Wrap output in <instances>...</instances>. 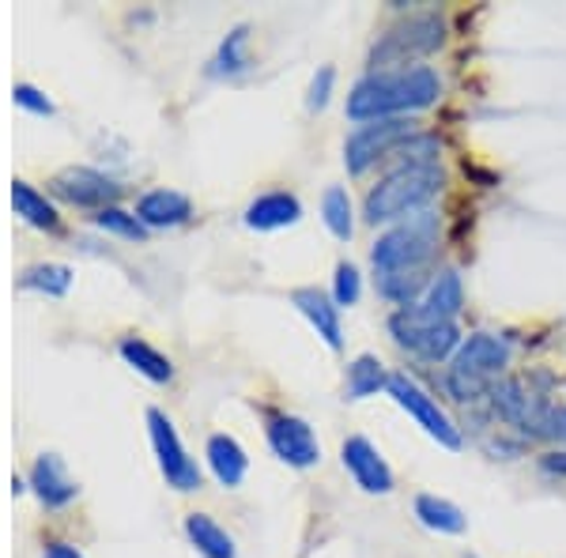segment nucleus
I'll return each mask as SVG.
<instances>
[{"label":"nucleus","instance_id":"nucleus-1","mask_svg":"<svg viewBox=\"0 0 566 558\" xmlns=\"http://www.w3.org/2000/svg\"><path fill=\"white\" fill-rule=\"evenodd\" d=\"M442 95V80L434 69L416 65L400 72H374L359 80L348 95V117L352 122H381V117H405L416 109H427Z\"/></svg>","mask_w":566,"mask_h":558},{"label":"nucleus","instance_id":"nucleus-2","mask_svg":"<svg viewBox=\"0 0 566 558\" xmlns=\"http://www.w3.org/2000/svg\"><path fill=\"white\" fill-rule=\"evenodd\" d=\"M442 170L438 167H405V170H389L386 178L367 193L363 215L367 223H400V219L423 212L431 208V200L442 193Z\"/></svg>","mask_w":566,"mask_h":558},{"label":"nucleus","instance_id":"nucleus-3","mask_svg":"<svg viewBox=\"0 0 566 558\" xmlns=\"http://www.w3.org/2000/svg\"><path fill=\"white\" fill-rule=\"evenodd\" d=\"M506 366H510V344L502 340V336L472 333L469 340L458 347V355H453L446 386H450V392L461 404H480V400H488L491 386L502 381Z\"/></svg>","mask_w":566,"mask_h":558},{"label":"nucleus","instance_id":"nucleus-4","mask_svg":"<svg viewBox=\"0 0 566 558\" xmlns=\"http://www.w3.org/2000/svg\"><path fill=\"white\" fill-rule=\"evenodd\" d=\"M442 238V215L434 208L400 219L386 234L374 242L370 261L378 272H408V269H427Z\"/></svg>","mask_w":566,"mask_h":558},{"label":"nucleus","instance_id":"nucleus-5","mask_svg":"<svg viewBox=\"0 0 566 558\" xmlns=\"http://www.w3.org/2000/svg\"><path fill=\"white\" fill-rule=\"evenodd\" d=\"M446 45V20L434 12L408 15L405 23L389 27L381 34V42L370 50V69L374 72H400L416 69V61L431 57Z\"/></svg>","mask_w":566,"mask_h":558},{"label":"nucleus","instance_id":"nucleus-6","mask_svg":"<svg viewBox=\"0 0 566 558\" xmlns=\"http://www.w3.org/2000/svg\"><path fill=\"white\" fill-rule=\"evenodd\" d=\"M389 333L400 347L416 351L419 359H427V362L450 359V355H458V347H461V328L458 325L434 322V317H427L423 309H416V306L397 309V314L389 317Z\"/></svg>","mask_w":566,"mask_h":558},{"label":"nucleus","instance_id":"nucleus-7","mask_svg":"<svg viewBox=\"0 0 566 558\" xmlns=\"http://www.w3.org/2000/svg\"><path fill=\"white\" fill-rule=\"evenodd\" d=\"M408 136H416V125L408 117H381V122H367L359 125L348 144H344V162H348V173H367L374 162H386L389 151L397 144H405Z\"/></svg>","mask_w":566,"mask_h":558},{"label":"nucleus","instance_id":"nucleus-8","mask_svg":"<svg viewBox=\"0 0 566 558\" xmlns=\"http://www.w3.org/2000/svg\"><path fill=\"white\" fill-rule=\"evenodd\" d=\"M148 434H151V445H155V456H159V472L163 480L170 483L175 491H197L200 487V468L197 461L186 453V445H181L175 423H170L167 415H163L159 408H148Z\"/></svg>","mask_w":566,"mask_h":558},{"label":"nucleus","instance_id":"nucleus-9","mask_svg":"<svg viewBox=\"0 0 566 558\" xmlns=\"http://www.w3.org/2000/svg\"><path fill=\"white\" fill-rule=\"evenodd\" d=\"M389 397L397 400V404L405 408L408 415H412L438 445H446V450H461V445H464L461 430L450 423V415H446V411L438 408V400L427 397V392L419 389L408 373H389Z\"/></svg>","mask_w":566,"mask_h":558},{"label":"nucleus","instance_id":"nucleus-10","mask_svg":"<svg viewBox=\"0 0 566 558\" xmlns=\"http://www.w3.org/2000/svg\"><path fill=\"white\" fill-rule=\"evenodd\" d=\"M50 193L57 200H65V204L98 208V212H106V208H114V200L122 197V186L95 167H65V170L53 173Z\"/></svg>","mask_w":566,"mask_h":558},{"label":"nucleus","instance_id":"nucleus-11","mask_svg":"<svg viewBox=\"0 0 566 558\" xmlns=\"http://www.w3.org/2000/svg\"><path fill=\"white\" fill-rule=\"evenodd\" d=\"M269 445L291 468H314L322 461V442H317L314 427L298 415H280L269 423Z\"/></svg>","mask_w":566,"mask_h":558},{"label":"nucleus","instance_id":"nucleus-12","mask_svg":"<svg viewBox=\"0 0 566 558\" xmlns=\"http://www.w3.org/2000/svg\"><path fill=\"white\" fill-rule=\"evenodd\" d=\"M340 461H344V468L352 472L355 487H363L367 494H389L392 491V468L381 461V453L374 450L363 434H355L344 442Z\"/></svg>","mask_w":566,"mask_h":558},{"label":"nucleus","instance_id":"nucleus-13","mask_svg":"<svg viewBox=\"0 0 566 558\" xmlns=\"http://www.w3.org/2000/svg\"><path fill=\"white\" fill-rule=\"evenodd\" d=\"M31 487H34V494H39L42 506H50V509L69 506V502H76V494H80V483L69 475L65 461H61L57 453H42L39 461H34Z\"/></svg>","mask_w":566,"mask_h":558},{"label":"nucleus","instance_id":"nucleus-14","mask_svg":"<svg viewBox=\"0 0 566 558\" xmlns=\"http://www.w3.org/2000/svg\"><path fill=\"white\" fill-rule=\"evenodd\" d=\"M291 302L298 306V314L306 317L310 325H314V333L322 336V340L333 347V351H340L344 347V328H340V306H336L333 298L325 295V291L317 287H298L291 291Z\"/></svg>","mask_w":566,"mask_h":558},{"label":"nucleus","instance_id":"nucleus-15","mask_svg":"<svg viewBox=\"0 0 566 558\" xmlns=\"http://www.w3.org/2000/svg\"><path fill=\"white\" fill-rule=\"evenodd\" d=\"M189 212H193V204H189V197L178 193V189H151V193H144L140 204H136V219H140L148 231L186 223Z\"/></svg>","mask_w":566,"mask_h":558},{"label":"nucleus","instance_id":"nucleus-16","mask_svg":"<svg viewBox=\"0 0 566 558\" xmlns=\"http://www.w3.org/2000/svg\"><path fill=\"white\" fill-rule=\"evenodd\" d=\"M303 219V204L291 193H264L245 208L242 223L250 231H283V227H295Z\"/></svg>","mask_w":566,"mask_h":558},{"label":"nucleus","instance_id":"nucleus-17","mask_svg":"<svg viewBox=\"0 0 566 558\" xmlns=\"http://www.w3.org/2000/svg\"><path fill=\"white\" fill-rule=\"evenodd\" d=\"M461 306H464V283L453 269L438 272L431 280V287H427V295L416 302V309H423L434 322H453V317L461 314Z\"/></svg>","mask_w":566,"mask_h":558},{"label":"nucleus","instance_id":"nucleus-18","mask_svg":"<svg viewBox=\"0 0 566 558\" xmlns=\"http://www.w3.org/2000/svg\"><path fill=\"white\" fill-rule=\"evenodd\" d=\"M208 464H212L216 480L223 483V487H239V483L245 480V468H250L245 450L234 442L231 434H212V438H208Z\"/></svg>","mask_w":566,"mask_h":558},{"label":"nucleus","instance_id":"nucleus-19","mask_svg":"<svg viewBox=\"0 0 566 558\" xmlns=\"http://www.w3.org/2000/svg\"><path fill=\"white\" fill-rule=\"evenodd\" d=\"M416 517L423 528L442 536H461L469 528V517H464L461 506H453L450 498H438V494H419L416 498Z\"/></svg>","mask_w":566,"mask_h":558},{"label":"nucleus","instance_id":"nucleus-20","mask_svg":"<svg viewBox=\"0 0 566 558\" xmlns=\"http://www.w3.org/2000/svg\"><path fill=\"white\" fill-rule=\"evenodd\" d=\"M12 208H15V215H20L23 223L39 227V231H57V227H61L57 208H53L50 200H45V193H39V189H34L31 181H23V178L12 181Z\"/></svg>","mask_w":566,"mask_h":558},{"label":"nucleus","instance_id":"nucleus-21","mask_svg":"<svg viewBox=\"0 0 566 558\" xmlns=\"http://www.w3.org/2000/svg\"><path fill=\"white\" fill-rule=\"evenodd\" d=\"M117 351H122V359L133 366L136 373H144L148 381L155 386H167L170 378H175V366L163 351H155L148 340H136V336H125L122 344H117Z\"/></svg>","mask_w":566,"mask_h":558},{"label":"nucleus","instance_id":"nucleus-22","mask_svg":"<svg viewBox=\"0 0 566 558\" xmlns=\"http://www.w3.org/2000/svg\"><path fill=\"white\" fill-rule=\"evenodd\" d=\"M427 287H431V276H427V269L378 272V295L389 298V302H397L400 309L416 306V302L427 295Z\"/></svg>","mask_w":566,"mask_h":558},{"label":"nucleus","instance_id":"nucleus-23","mask_svg":"<svg viewBox=\"0 0 566 558\" xmlns=\"http://www.w3.org/2000/svg\"><path fill=\"white\" fill-rule=\"evenodd\" d=\"M186 536L205 558H234V539L227 536V528H219L208 514H189L186 517Z\"/></svg>","mask_w":566,"mask_h":558},{"label":"nucleus","instance_id":"nucleus-24","mask_svg":"<svg viewBox=\"0 0 566 558\" xmlns=\"http://www.w3.org/2000/svg\"><path fill=\"white\" fill-rule=\"evenodd\" d=\"M72 269L69 264H57V261H45V264H31V269L20 276V287L23 291H39V295H50V298H65L72 291Z\"/></svg>","mask_w":566,"mask_h":558},{"label":"nucleus","instance_id":"nucleus-25","mask_svg":"<svg viewBox=\"0 0 566 558\" xmlns=\"http://www.w3.org/2000/svg\"><path fill=\"white\" fill-rule=\"evenodd\" d=\"M253 57H250V27H234L231 34L223 39L219 45L216 61H212V72L216 76H242V72H250Z\"/></svg>","mask_w":566,"mask_h":558},{"label":"nucleus","instance_id":"nucleus-26","mask_svg":"<svg viewBox=\"0 0 566 558\" xmlns=\"http://www.w3.org/2000/svg\"><path fill=\"white\" fill-rule=\"evenodd\" d=\"M378 389H389L386 366H381V359H374V355H359L348 370V400L378 397Z\"/></svg>","mask_w":566,"mask_h":558},{"label":"nucleus","instance_id":"nucleus-27","mask_svg":"<svg viewBox=\"0 0 566 558\" xmlns=\"http://www.w3.org/2000/svg\"><path fill=\"white\" fill-rule=\"evenodd\" d=\"M322 215H325V227H328V231H333V238H340V242H348L352 231H355L348 189H340V186L325 189V197H322Z\"/></svg>","mask_w":566,"mask_h":558},{"label":"nucleus","instance_id":"nucleus-28","mask_svg":"<svg viewBox=\"0 0 566 558\" xmlns=\"http://www.w3.org/2000/svg\"><path fill=\"white\" fill-rule=\"evenodd\" d=\"M95 227H98V231H106V234L125 238V242H144V238H148V227L136 219V212L129 215V212H122V208H106V212H98Z\"/></svg>","mask_w":566,"mask_h":558},{"label":"nucleus","instance_id":"nucleus-29","mask_svg":"<svg viewBox=\"0 0 566 558\" xmlns=\"http://www.w3.org/2000/svg\"><path fill=\"white\" fill-rule=\"evenodd\" d=\"M363 295V280H359V269L355 264H336V283H333V302L336 306H355Z\"/></svg>","mask_w":566,"mask_h":558},{"label":"nucleus","instance_id":"nucleus-30","mask_svg":"<svg viewBox=\"0 0 566 558\" xmlns=\"http://www.w3.org/2000/svg\"><path fill=\"white\" fill-rule=\"evenodd\" d=\"M12 103L20 109H27V114H34V117H53V114H57L53 98L45 95V91L34 87V84H15L12 87Z\"/></svg>","mask_w":566,"mask_h":558},{"label":"nucleus","instance_id":"nucleus-31","mask_svg":"<svg viewBox=\"0 0 566 558\" xmlns=\"http://www.w3.org/2000/svg\"><path fill=\"white\" fill-rule=\"evenodd\" d=\"M333 84H336V72L333 69H317V76H314V84H310V95H306V106L314 109H325L328 106V98H333Z\"/></svg>","mask_w":566,"mask_h":558},{"label":"nucleus","instance_id":"nucleus-32","mask_svg":"<svg viewBox=\"0 0 566 558\" xmlns=\"http://www.w3.org/2000/svg\"><path fill=\"white\" fill-rule=\"evenodd\" d=\"M544 438H555V442H566V408H552L547 415V430Z\"/></svg>","mask_w":566,"mask_h":558},{"label":"nucleus","instance_id":"nucleus-33","mask_svg":"<svg viewBox=\"0 0 566 558\" xmlns=\"http://www.w3.org/2000/svg\"><path fill=\"white\" fill-rule=\"evenodd\" d=\"M541 468H544L547 475H559V480H566V450L544 453V456H541Z\"/></svg>","mask_w":566,"mask_h":558},{"label":"nucleus","instance_id":"nucleus-34","mask_svg":"<svg viewBox=\"0 0 566 558\" xmlns=\"http://www.w3.org/2000/svg\"><path fill=\"white\" fill-rule=\"evenodd\" d=\"M42 558H84V555H80L72 544H50V547L42 551Z\"/></svg>","mask_w":566,"mask_h":558}]
</instances>
